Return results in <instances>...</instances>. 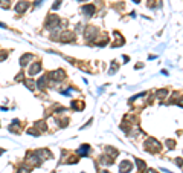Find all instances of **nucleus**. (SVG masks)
I'll return each instance as SVG.
<instances>
[{
	"label": "nucleus",
	"instance_id": "obj_1",
	"mask_svg": "<svg viewBox=\"0 0 183 173\" xmlns=\"http://www.w3.org/2000/svg\"><path fill=\"white\" fill-rule=\"evenodd\" d=\"M145 149L148 152H159L162 149V144L157 141V139H154V138H148L147 139V143H145Z\"/></svg>",
	"mask_w": 183,
	"mask_h": 173
},
{
	"label": "nucleus",
	"instance_id": "obj_2",
	"mask_svg": "<svg viewBox=\"0 0 183 173\" xmlns=\"http://www.w3.org/2000/svg\"><path fill=\"white\" fill-rule=\"evenodd\" d=\"M46 29H53V28H58L60 26V17L57 14H50L46 20Z\"/></svg>",
	"mask_w": 183,
	"mask_h": 173
},
{
	"label": "nucleus",
	"instance_id": "obj_3",
	"mask_svg": "<svg viewBox=\"0 0 183 173\" xmlns=\"http://www.w3.org/2000/svg\"><path fill=\"white\" fill-rule=\"evenodd\" d=\"M98 28L96 26H86V29H84V37L87 40H95L98 35Z\"/></svg>",
	"mask_w": 183,
	"mask_h": 173
},
{
	"label": "nucleus",
	"instance_id": "obj_4",
	"mask_svg": "<svg viewBox=\"0 0 183 173\" xmlns=\"http://www.w3.org/2000/svg\"><path fill=\"white\" fill-rule=\"evenodd\" d=\"M47 77H49V80H52V81H63L66 78V72L63 69H57V71L50 72Z\"/></svg>",
	"mask_w": 183,
	"mask_h": 173
},
{
	"label": "nucleus",
	"instance_id": "obj_5",
	"mask_svg": "<svg viewBox=\"0 0 183 173\" xmlns=\"http://www.w3.org/2000/svg\"><path fill=\"white\" fill-rule=\"evenodd\" d=\"M133 169V164L131 161H128V159H124L121 164H119V173H130Z\"/></svg>",
	"mask_w": 183,
	"mask_h": 173
},
{
	"label": "nucleus",
	"instance_id": "obj_6",
	"mask_svg": "<svg viewBox=\"0 0 183 173\" xmlns=\"http://www.w3.org/2000/svg\"><path fill=\"white\" fill-rule=\"evenodd\" d=\"M31 6V3L28 2V0H22V2H18L17 5H15V11L18 12V14H23V12L26 11Z\"/></svg>",
	"mask_w": 183,
	"mask_h": 173
},
{
	"label": "nucleus",
	"instance_id": "obj_7",
	"mask_svg": "<svg viewBox=\"0 0 183 173\" xmlns=\"http://www.w3.org/2000/svg\"><path fill=\"white\" fill-rule=\"evenodd\" d=\"M35 153H37V156H38L40 159H41V161H46V159L52 158V153H50V152L47 150V149H38V150L35 152Z\"/></svg>",
	"mask_w": 183,
	"mask_h": 173
},
{
	"label": "nucleus",
	"instance_id": "obj_8",
	"mask_svg": "<svg viewBox=\"0 0 183 173\" xmlns=\"http://www.w3.org/2000/svg\"><path fill=\"white\" fill-rule=\"evenodd\" d=\"M26 159H28V162H31L32 165H40V164H41V159H40V158L37 156L35 152H32V153H28Z\"/></svg>",
	"mask_w": 183,
	"mask_h": 173
},
{
	"label": "nucleus",
	"instance_id": "obj_9",
	"mask_svg": "<svg viewBox=\"0 0 183 173\" xmlns=\"http://www.w3.org/2000/svg\"><path fill=\"white\" fill-rule=\"evenodd\" d=\"M40 71H41V63H40V61H35V63H32V64H31V68H29V71H28V74L32 77V75H37Z\"/></svg>",
	"mask_w": 183,
	"mask_h": 173
},
{
	"label": "nucleus",
	"instance_id": "obj_10",
	"mask_svg": "<svg viewBox=\"0 0 183 173\" xmlns=\"http://www.w3.org/2000/svg\"><path fill=\"white\" fill-rule=\"evenodd\" d=\"M60 38L63 43H72L73 40H75V34H73V32H63V34L60 35Z\"/></svg>",
	"mask_w": 183,
	"mask_h": 173
},
{
	"label": "nucleus",
	"instance_id": "obj_11",
	"mask_svg": "<svg viewBox=\"0 0 183 173\" xmlns=\"http://www.w3.org/2000/svg\"><path fill=\"white\" fill-rule=\"evenodd\" d=\"M47 80H49V77H47V75H43V77H40L38 78V81H37V88L38 89H46L47 88Z\"/></svg>",
	"mask_w": 183,
	"mask_h": 173
},
{
	"label": "nucleus",
	"instance_id": "obj_12",
	"mask_svg": "<svg viewBox=\"0 0 183 173\" xmlns=\"http://www.w3.org/2000/svg\"><path fill=\"white\" fill-rule=\"evenodd\" d=\"M90 153V145L89 144H83L81 147L78 149V155H79V158L81 156H87Z\"/></svg>",
	"mask_w": 183,
	"mask_h": 173
},
{
	"label": "nucleus",
	"instance_id": "obj_13",
	"mask_svg": "<svg viewBox=\"0 0 183 173\" xmlns=\"http://www.w3.org/2000/svg\"><path fill=\"white\" fill-rule=\"evenodd\" d=\"M104 152H105V155H107V156H110V158H113V159L119 155V152H118L116 149H114V147H110V145H107Z\"/></svg>",
	"mask_w": 183,
	"mask_h": 173
},
{
	"label": "nucleus",
	"instance_id": "obj_14",
	"mask_svg": "<svg viewBox=\"0 0 183 173\" xmlns=\"http://www.w3.org/2000/svg\"><path fill=\"white\" fill-rule=\"evenodd\" d=\"M81 11H83L86 16H93L95 14V6L93 5H84L83 8H81Z\"/></svg>",
	"mask_w": 183,
	"mask_h": 173
},
{
	"label": "nucleus",
	"instance_id": "obj_15",
	"mask_svg": "<svg viewBox=\"0 0 183 173\" xmlns=\"http://www.w3.org/2000/svg\"><path fill=\"white\" fill-rule=\"evenodd\" d=\"M31 60H32V54H25V55H22V58H20V66H25L28 64V63H31Z\"/></svg>",
	"mask_w": 183,
	"mask_h": 173
},
{
	"label": "nucleus",
	"instance_id": "obj_16",
	"mask_svg": "<svg viewBox=\"0 0 183 173\" xmlns=\"http://www.w3.org/2000/svg\"><path fill=\"white\" fill-rule=\"evenodd\" d=\"M99 161H101V164H102V165H111L113 164V158L107 156V155H102V156L99 158Z\"/></svg>",
	"mask_w": 183,
	"mask_h": 173
},
{
	"label": "nucleus",
	"instance_id": "obj_17",
	"mask_svg": "<svg viewBox=\"0 0 183 173\" xmlns=\"http://www.w3.org/2000/svg\"><path fill=\"white\" fill-rule=\"evenodd\" d=\"M136 164H137L139 173H144V172L147 170V164H145V161H142V159H136Z\"/></svg>",
	"mask_w": 183,
	"mask_h": 173
},
{
	"label": "nucleus",
	"instance_id": "obj_18",
	"mask_svg": "<svg viewBox=\"0 0 183 173\" xmlns=\"http://www.w3.org/2000/svg\"><path fill=\"white\" fill-rule=\"evenodd\" d=\"M156 97H157L159 100H165L168 97V90L166 89H160V90L156 92Z\"/></svg>",
	"mask_w": 183,
	"mask_h": 173
},
{
	"label": "nucleus",
	"instance_id": "obj_19",
	"mask_svg": "<svg viewBox=\"0 0 183 173\" xmlns=\"http://www.w3.org/2000/svg\"><path fill=\"white\" fill-rule=\"evenodd\" d=\"M72 109H75V110H83V109H84V103H78L76 100H73V101H72Z\"/></svg>",
	"mask_w": 183,
	"mask_h": 173
},
{
	"label": "nucleus",
	"instance_id": "obj_20",
	"mask_svg": "<svg viewBox=\"0 0 183 173\" xmlns=\"http://www.w3.org/2000/svg\"><path fill=\"white\" fill-rule=\"evenodd\" d=\"M25 84H26V88H28V89H31V90H34V89H35V81H34L32 78L25 80Z\"/></svg>",
	"mask_w": 183,
	"mask_h": 173
},
{
	"label": "nucleus",
	"instance_id": "obj_21",
	"mask_svg": "<svg viewBox=\"0 0 183 173\" xmlns=\"http://www.w3.org/2000/svg\"><path fill=\"white\" fill-rule=\"evenodd\" d=\"M28 133H29V135H34V136H40L41 132H40L37 127H29V129H28Z\"/></svg>",
	"mask_w": 183,
	"mask_h": 173
},
{
	"label": "nucleus",
	"instance_id": "obj_22",
	"mask_svg": "<svg viewBox=\"0 0 183 173\" xmlns=\"http://www.w3.org/2000/svg\"><path fill=\"white\" fill-rule=\"evenodd\" d=\"M34 127H37L40 132H41V130H46V129H47V126L44 124V121H38L35 126H34Z\"/></svg>",
	"mask_w": 183,
	"mask_h": 173
},
{
	"label": "nucleus",
	"instance_id": "obj_23",
	"mask_svg": "<svg viewBox=\"0 0 183 173\" xmlns=\"http://www.w3.org/2000/svg\"><path fill=\"white\" fill-rule=\"evenodd\" d=\"M95 44L99 46V48H102V46H107V44H108V38H105V37H104V40H98V42L95 43Z\"/></svg>",
	"mask_w": 183,
	"mask_h": 173
},
{
	"label": "nucleus",
	"instance_id": "obj_24",
	"mask_svg": "<svg viewBox=\"0 0 183 173\" xmlns=\"http://www.w3.org/2000/svg\"><path fill=\"white\" fill-rule=\"evenodd\" d=\"M118 69H119L118 61H113V63H111V69H110V75H111V74H114V71H118Z\"/></svg>",
	"mask_w": 183,
	"mask_h": 173
},
{
	"label": "nucleus",
	"instance_id": "obj_25",
	"mask_svg": "<svg viewBox=\"0 0 183 173\" xmlns=\"http://www.w3.org/2000/svg\"><path fill=\"white\" fill-rule=\"evenodd\" d=\"M0 8L8 9L9 8V0H0Z\"/></svg>",
	"mask_w": 183,
	"mask_h": 173
},
{
	"label": "nucleus",
	"instance_id": "obj_26",
	"mask_svg": "<svg viewBox=\"0 0 183 173\" xmlns=\"http://www.w3.org/2000/svg\"><path fill=\"white\" fill-rule=\"evenodd\" d=\"M17 173H31V170L28 167H25V165H22V167L17 170Z\"/></svg>",
	"mask_w": 183,
	"mask_h": 173
},
{
	"label": "nucleus",
	"instance_id": "obj_27",
	"mask_svg": "<svg viewBox=\"0 0 183 173\" xmlns=\"http://www.w3.org/2000/svg\"><path fill=\"white\" fill-rule=\"evenodd\" d=\"M166 145L169 147V150H171V149H174V145H175V141H174V139H168V141H166Z\"/></svg>",
	"mask_w": 183,
	"mask_h": 173
},
{
	"label": "nucleus",
	"instance_id": "obj_28",
	"mask_svg": "<svg viewBox=\"0 0 183 173\" xmlns=\"http://www.w3.org/2000/svg\"><path fill=\"white\" fill-rule=\"evenodd\" d=\"M60 6H61V0H57V2L52 5V9H53V11H57V9H60Z\"/></svg>",
	"mask_w": 183,
	"mask_h": 173
},
{
	"label": "nucleus",
	"instance_id": "obj_29",
	"mask_svg": "<svg viewBox=\"0 0 183 173\" xmlns=\"http://www.w3.org/2000/svg\"><path fill=\"white\" fill-rule=\"evenodd\" d=\"M6 57H8V52H6V51H2V52H0V61L6 60Z\"/></svg>",
	"mask_w": 183,
	"mask_h": 173
},
{
	"label": "nucleus",
	"instance_id": "obj_30",
	"mask_svg": "<svg viewBox=\"0 0 183 173\" xmlns=\"http://www.w3.org/2000/svg\"><path fill=\"white\" fill-rule=\"evenodd\" d=\"M15 81H23V74H18L15 77Z\"/></svg>",
	"mask_w": 183,
	"mask_h": 173
},
{
	"label": "nucleus",
	"instance_id": "obj_31",
	"mask_svg": "<svg viewBox=\"0 0 183 173\" xmlns=\"http://www.w3.org/2000/svg\"><path fill=\"white\" fill-rule=\"evenodd\" d=\"M175 164H179L180 167H183V159L182 158H179V159H175Z\"/></svg>",
	"mask_w": 183,
	"mask_h": 173
},
{
	"label": "nucleus",
	"instance_id": "obj_32",
	"mask_svg": "<svg viewBox=\"0 0 183 173\" xmlns=\"http://www.w3.org/2000/svg\"><path fill=\"white\" fill-rule=\"evenodd\" d=\"M147 173H157L154 169H147Z\"/></svg>",
	"mask_w": 183,
	"mask_h": 173
},
{
	"label": "nucleus",
	"instance_id": "obj_33",
	"mask_svg": "<svg viewBox=\"0 0 183 173\" xmlns=\"http://www.w3.org/2000/svg\"><path fill=\"white\" fill-rule=\"evenodd\" d=\"M133 2H134V3H139V0H133Z\"/></svg>",
	"mask_w": 183,
	"mask_h": 173
},
{
	"label": "nucleus",
	"instance_id": "obj_34",
	"mask_svg": "<svg viewBox=\"0 0 183 173\" xmlns=\"http://www.w3.org/2000/svg\"><path fill=\"white\" fill-rule=\"evenodd\" d=\"M102 173H110V172H107V170H105V172H102Z\"/></svg>",
	"mask_w": 183,
	"mask_h": 173
},
{
	"label": "nucleus",
	"instance_id": "obj_35",
	"mask_svg": "<svg viewBox=\"0 0 183 173\" xmlns=\"http://www.w3.org/2000/svg\"><path fill=\"white\" fill-rule=\"evenodd\" d=\"M79 2H86V0H79Z\"/></svg>",
	"mask_w": 183,
	"mask_h": 173
},
{
	"label": "nucleus",
	"instance_id": "obj_36",
	"mask_svg": "<svg viewBox=\"0 0 183 173\" xmlns=\"http://www.w3.org/2000/svg\"><path fill=\"white\" fill-rule=\"evenodd\" d=\"M83 173H84V172H83Z\"/></svg>",
	"mask_w": 183,
	"mask_h": 173
}]
</instances>
